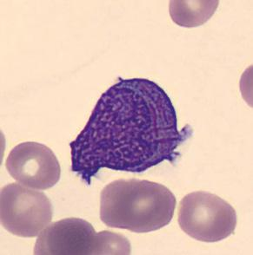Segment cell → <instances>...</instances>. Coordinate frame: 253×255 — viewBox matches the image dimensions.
I'll return each instance as SVG.
<instances>
[{
	"mask_svg": "<svg viewBox=\"0 0 253 255\" xmlns=\"http://www.w3.org/2000/svg\"><path fill=\"white\" fill-rule=\"evenodd\" d=\"M179 130L171 98L146 78H119L101 95L83 130L70 143L71 171L90 185L103 168L143 173L174 162L189 139Z\"/></svg>",
	"mask_w": 253,
	"mask_h": 255,
	"instance_id": "obj_1",
	"label": "cell"
},
{
	"mask_svg": "<svg viewBox=\"0 0 253 255\" xmlns=\"http://www.w3.org/2000/svg\"><path fill=\"white\" fill-rule=\"evenodd\" d=\"M176 197L168 188L146 180H117L103 188L100 219L109 228L134 233L161 229L172 222Z\"/></svg>",
	"mask_w": 253,
	"mask_h": 255,
	"instance_id": "obj_2",
	"label": "cell"
},
{
	"mask_svg": "<svg viewBox=\"0 0 253 255\" xmlns=\"http://www.w3.org/2000/svg\"><path fill=\"white\" fill-rule=\"evenodd\" d=\"M34 255H130L131 243L113 232L97 233L89 222L67 218L53 222L41 232Z\"/></svg>",
	"mask_w": 253,
	"mask_h": 255,
	"instance_id": "obj_3",
	"label": "cell"
},
{
	"mask_svg": "<svg viewBox=\"0 0 253 255\" xmlns=\"http://www.w3.org/2000/svg\"><path fill=\"white\" fill-rule=\"evenodd\" d=\"M179 224L183 232L197 241L221 242L234 234L237 213L218 195L193 192L179 203Z\"/></svg>",
	"mask_w": 253,
	"mask_h": 255,
	"instance_id": "obj_4",
	"label": "cell"
},
{
	"mask_svg": "<svg viewBox=\"0 0 253 255\" xmlns=\"http://www.w3.org/2000/svg\"><path fill=\"white\" fill-rule=\"evenodd\" d=\"M52 215V205L44 193L17 183L2 188L1 224L10 234L36 237L51 223Z\"/></svg>",
	"mask_w": 253,
	"mask_h": 255,
	"instance_id": "obj_5",
	"label": "cell"
},
{
	"mask_svg": "<svg viewBox=\"0 0 253 255\" xmlns=\"http://www.w3.org/2000/svg\"><path fill=\"white\" fill-rule=\"evenodd\" d=\"M5 167L14 180L28 188L48 189L60 179V164L54 153L47 146L34 141L14 147L8 154Z\"/></svg>",
	"mask_w": 253,
	"mask_h": 255,
	"instance_id": "obj_6",
	"label": "cell"
},
{
	"mask_svg": "<svg viewBox=\"0 0 253 255\" xmlns=\"http://www.w3.org/2000/svg\"><path fill=\"white\" fill-rule=\"evenodd\" d=\"M220 1H171L170 15L174 23L184 27H196L206 23L219 6Z\"/></svg>",
	"mask_w": 253,
	"mask_h": 255,
	"instance_id": "obj_7",
	"label": "cell"
}]
</instances>
